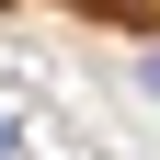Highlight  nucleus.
I'll list each match as a JSON object with an SVG mask.
<instances>
[{
  "label": "nucleus",
  "mask_w": 160,
  "mask_h": 160,
  "mask_svg": "<svg viewBox=\"0 0 160 160\" xmlns=\"http://www.w3.org/2000/svg\"><path fill=\"white\" fill-rule=\"evenodd\" d=\"M137 92H160V46H149V57H137Z\"/></svg>",
  "instance_id": "1"
},
{
  "label": "nucleus",
  "mask_w": 160,
  "mask_h": 160,
  "mask_svg": "<svg viewBox=\"0 0 160 160\" xmlns=\"http://www.w3.org/2000/svg\"><path fill=\"white\" fill-rule=\"evenodd\" d=\"M12 149H23V126H12V114H0V160H12Z\"/></svg>",
  "instance_id": "2"
}]
</instances>
